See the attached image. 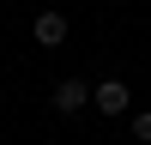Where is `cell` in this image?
I'll list each match as a JSON object with an SVG mask.
<instances>
[{
	"label": "cell",
	"instance_id": "1",
	"mask_svg": "<svg viewBox=\"0 0 151 145\" xmlns=\"http://www.w3.org/2000/svg\"><path fill=\"white\" fill-rule=\"evenodd\" d=\"M85 103H91V85H85V79H60L55 85V109H60V115H79Z\"/></svg>",
	"mask_w": 151,
	"mask_h": 145
},
{
	"label": "cell",
	"instance_id": "2",
	"mask_svg": "<svg viewBox=\"0 0 151 145\" xmlns=\"http://www.w3.org/2000/svg\"><path fill=\"white\" fill-rule=\"evenodd\" d=\"M30 36H36L42 48H60V42H67V18H60V12H36Z\"/></svg>",
	"mask_w": 151,
	"mask_h": 145
},
{
	"label": "cell",
	"instance_id": "3",
	"mask_svg": "<svg viewBox=\"0 0 151 145\" xmlns=\"http://www.w3.org/2000/svg\"><path fill=\"white\" fill-rule=\"evenodd\" d=\"M127 103H133V97H127L121 79H103V85H97V109H103V115H127Z\"/></svg>",
	"mask_w": 151,
	"mask_h": 145
},
{
	"label": "cell",
	"instance_id": "4",
	"mask_svg": "<svg viewBox=\"0 0 151 145\" xmlns=\"http://www.w3.org/2000/svg\"><path fill=\"white\" fill-rule=\"evenodd\" d=\"M133 139H145V145H151V109H139V115H133Z\"/></svg>",
	"mask_w": 151,
	"mask_h": 145
}]
</instances>
